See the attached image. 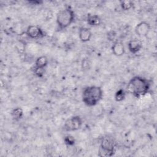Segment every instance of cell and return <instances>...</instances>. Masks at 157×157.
<instances>
[{"label": "cell", "instance_id": "cell-1", "mask_svg": "<svg viewBox=\"0 0 157 157\" xmlns=\"http://www.w3.org/2000/svg\"><path fill=\"white\" fill-rule=\"evenodd\" d=\"M151 81L144 77L136 75L128 82L126 88L128 93L136 98L146 95L150 91Z\"/></svg>", "mask_w": 157, "mask_h": 157}, {"label": "cell", "instance_id": "cell-2", "mask_svg": "<svg viewBox=\"0 0 157 157\" xmlns=\"http://www.w3.org/2000/svg\"><path fill=\"white\" fill-rule=\"evenodd\" d=\"M103 97V91L98 86H88L85 87L82 93V102L88 107L96 105Z\"/></svg>", "mask_w": 157, "mask_h": 157}, {"label": "cell", "instance_id": "cell-3", "mask_svg": "<svg viewBox=\"0 0 157 157\" xmlns=\"http://www.w3.org/2000/svg\"><path fill=\"white\" fill-rule=\"evenodd\" d=\"M75 19V13L70 7H67L61 10L56 15V24L59 30L64 29L69 26Z\"/></svg>", "mask_w": 157, "mask_h": 157}, {"label": "cell", "instance_id": "cell-4", "mask_svg": "<svg viewBox=\"0 0 157 157\" xmlns=\"http://www.w3.org/2000/svg\"><path fill=\"white\" fill-rule=\"evenodd\" d=\"M115 153V144L112 139L103 137L99 149L98 156L101 157H110Z\"/></svg>", "mask_w": 157, "mask_h": 157}, {"label": "cell", "instance_id": "cell-5", "mask_svg": "<svg viewBox=\"0 0 157 157\" xmlns=\"http://www.w3.org/2000/svg\"><path fill=\"white\" fill-rule=\"evenodd\" d=\"M83 125V120L78 115L72 116L67 119L63 126V129L65 131L71 132L80 129Z\"/></svg>", "mask_w": 157, "mask_h": 157}, {"label": "cell", "instance_id": "cell-6", "mask_svg": "<svg viewBox=\"0 0 157 157\" xmlns=\"http://www.w3.org/2000/svg\"><path fill=\"white\" fill-rule=\"evenodd\" d=\"M26 36L30 39H40L45 36L44 31L38 26L29 25L26 29Z\"/></svg>", "mask_w": 157, "mask_h": 157}, {"label": "cell", "instance_id": "cell-7", "mask_svg": "<svg viewBox=\"0 0 157 157\" xmlns=\"http://www.w3.org/2000/svg\"><path fill=\"white\" fill-rule=\"evenodd\" d=\"M151 29V26L149 23L145 21H142L139 23L135 27V33L139 37L147 36Z\"/></svg>", "mask_w": 157, "mask_h": 157}, {"label": "cell", "instance_id": "cell-8", "mask_svg": "<svg viewBox=\"0 0 157 157\" xmlns=\"http://www.w3.org/2000/svg\"><path fill=\"white\" fill-rule=\"evenodd\" d=\"M143 45L141 40L137 39L130 40L128 43V48L129 51L133 54L139 52L142 48Z\"/></svg>", "mask_w": 157, "mask_h": 157}, {"label": "cell", "instance_id": "cell-9", "mask_svg": "<svg viewBox=\"0 0 157 157\" xmlns=\"http://www.w3.org/2000/svg\"><path fill=\"white\" fill-rule=\"evenodd\" d=\"M112 53L116 56H121L125 53L124 47L122 42L115 40L113 42L111 47Z\"/></svg>", "mask_w": 157, "mask_h": 157}, {"label": "cell", "instance_id": "cell-10", "mask_svg": "<svg viewBox=\"0 0 157 157\" xmlns=\"http://www.w3.org/2000/svg\"><path fill=\"white\" fill-rule=\"evenodd\" d=\"M78 37L81 42H87L90 40L92 37V33L89 28L81 27L78 31Z\"/></svg>", "mask_w": 157, "mask_h": 157}, {"label": "cell", "instance_id": "cell-11", "mask_svg": "<svg viewBox=\"0 0 157 157\" xmlns=\"http://www.w3.org/2000/svg\"><path fill=\"white\" fill-rule=\"evenodd\" d=\"M86 22L90 26H98L102 23V19L98 15H88L86 18Z\"/></svg>", "mask_w": 157, "mask_h": 157}, {"label": "cell", "instance_id": "cell-12", "mask_svg": "<svg viewBox=\"0 0 157 157\" xmlns=\"http://www.w3.org/2000/svg\"><path fill=\"white\" fill-rule=\"evenodd\" d=\"M11 117L15 121H19L23 117V110L21 107H15L11 111Z\"/></svg>", "mask_w": 157, "mask_h": 157}, {"label": "cell", "instance_id": "cell-13", "mask_svg": "<svg viewBox=\"0 0 157 157\" xmlns=\"http://www.w3.org/2000/svg\"><path fill=\"white\" fill-rule=\"evenodd\" d=\"M48 60L47 56L42 55L38 57L36 59L35 61L34 67H39V68H45V67L48 64Z\"/></svg>", "mask_w": 157, "mask_h": 157}, {"label": "cell", "instance_id": "cell-14", "mask_svg": "<svg viewBox=\"0 0 157 157\" xmlns=\"http://www.w3.org/2000/svg\"><path fill=\"white\" fill-rule=\"evenodd\" d=\"M120 5L123 10L127 11L132 8L134 6V2L130 0H124L120 1Z\"/></svg>", "mask_w": 157, "mask_h": 157}, {"label": "cell", "instance_id": "cell-15", "mask_svg": "<svg viewBox=\"0 0 157 157\" xmlns=\"http://www.w3.org/2000/svg\"><path fill=\"white\" fill-rule=\"evenodd\" d=\"M114 98L117 102H121L123 101L126 98V91L122 88L119 89L116 91Z\"/></svg>", "mask_w": 157, "mask_h": 157}, {"label": "cell", "instance_id": "cell-16", "mask_svg": "<svg viewBox=\"0 0 157 157\" xmlns=\"http://www.w3.org/2000/svg\"><path fill=\"white\" fill-rule=\"evenodd\" d=\"M64 142L66 145L68 146H72L75 143V140L74 137L71 135L66 136L64 138Z\"/></svg>", "mask_w": 157, "mask_h": 157}, {"label": "cell", "instance_id": "cell-17", "mask_svg": "<svg viewBox=\"0 0 157 157\" xmlns=\"http://www.w3.org/2000/svg\"><path fill=\"white\" fill-rule=\"evenodd\" d=\"M90 66H91V63H90V60L87 58L83 59L82 62V69L83 71L88 70V69H90Z\"/></svg>", "mask_w": 157, "mask_h": 157}, {"label": "cell", "instance_id": "cell-18", "mask_svg": "<svg viewBox=\"0 0 157 157\" xmlns=\"http://www.w3.org/2000/svg\"><path fill=\"white\" fill-rule=\"evenodd\" d=\"M34 73L38 77H42L45 73V68H39L34 67Z\"/></svg>", "mask_w": 157, "mask_h": 157}]
</instances>
